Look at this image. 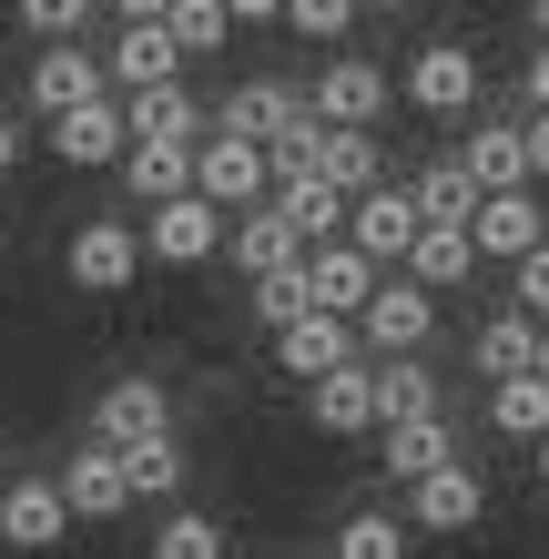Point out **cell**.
Segmentation results:
<instances>
[{
  "label": "cell",
  "mask_w": 549,
  "mask_h": 559,
  "mask_svg": "<svg viewBox=\"0 0 549 559\" xmlns=\"http://www.w3.org/2000/svg\"><path fill=\"white\" fill-rule=\"evenodd\" d=\"M193 193H204L214 214H254V204H275V163L265 143H244V133H204V153H193Z\"/></svg>",
  "instance_id": "obj_1"
},
{
  "label": "cell",
  "mask_w": 549,
  "mask_h": 559,
  "mask_svg": "<svg viewBox=\"0 0 549 559\" xmlns=\"http://www.w3.org/2000/svg\"><path fill=\"white\" fill-rule=\"evenodd\" d=\"M306 103H315V122H326V133H377L386 103H397V82H386L367 51H326V72H315Z\"/></svg>",
  "instance_id": "obj_2"
},
{
  "label": "cell",
  "mask_w": 549,
  "mask_h": 559,
  "mask_svg": "<svg viewBox=\"0 0 549 559\" xmlns=\"http://www.w3.org/2000/svg\"><path fill=\"white\" fill-rule=\"evenodd\" d=\"M397 92H407L428 122H468V112H478V92H489V72H478V51H468V41H428V51L397 72Z\"/></svg>",
  "instance_id": "obj_3"
},
{
  "label": "cell",
  "mask_w": 549,
  "mask_h": 559,
  "mask_svg": "<svg viewBox=\"0 0 549 559\" xmlns=\"http://www.w3.org/2000/svg\"><path fill=\"white\" fill-rule=\"evenodd\" d=\"M61 275H72L82 295H122V285L143 275V224H122V214L72 224V245H61Z\"/></svg>",
  "instance_id": "obj_4"
},
{
  "label": "cell",
  "mask_w": 549,
  "mask_h": 559,
  "mask_svg": "<svg viewBox=\"0 0 549 559\" xmlns=\"http://www.w3.org/2000/svg\"><path fill=\"white\" fill-rule=\"evenodd\" d=\"M153 438H174V397L153 377H112L103 397H92V448H112V457H133Z\"/></svg>",
  "instance_id": "obj_5"
},
{
  "label": "cell",
  "mask_w": 549,
  "mask_h": 559,
  "mask_svg": "<svg viewBox=\"0 0 549 559\" xmlns=\"http://www.w3.org/2000/svg\"><path fill=\"white\" fill-rule=\"evenodd\" d=\"M224 235H235V214H214L204 193H183V204H164L143 224V254L153 265H174V275H193V265H214L224 254Z\"/></svg>",
  "instance_id": "obj_6"
},
{
  "label": "cell",
  "mask_w": 549,
  "mask_h": 559,
  "mask_svg": "<svg viewBox=\"0 0 549 559\" xmlns=\"http://www.w3.org/2000/svg\"><path fill=\"white\" fill-rule=\"evenodd\" d=\"M417 235H428V214H417L407 183H377V193H357V214H346V245H357L367 265H407Z\"/></svg>",
  "instance_id": "obj_7"
},
{
  "label": "cell",
  "mask_w": 549,
  "mask_h": 559,
  "mask_svg": "<svg viewBox=\"0 0 549 559\" xmlns=\"http://www.w3.org/2000/svg\"><path fill=\"white\" fill-rule=\"evenodd\" d=\"M103 82L122 92V103H143V92H174V82H183V51H174V31H164V21H133V31H112V41H103Z\"/></svg>",
  "instance_id": "obj_8"
},
{
  "label": "cell",
  "mask_w": 549,
  "mask_h": 559,
  "mask_svg": "<svg viewBox=\"0 0 549 559\" xmlns=\"http://www.w3.org/2000/svg\"><path fill=\"white\" fill-rule=\"evenodd\" d=\"M61 539H72V499H61V478H11V488H0V549L41 559Z\"/></svg>",
  "instance_id": "obj_9"
},
{
  "label": "cell",
  "mask_w": 549,
  "mask_h": 559,
  "mask_svg": "<svg viewBox=\"0 0 549 559\" xmlns=\"http://www.w3.org/2000/svg\"><path fill=\"white\" fill-rule=\"evenodd\" d=\"M41 143H51V163H72V174H103V163L133 153V122H122V103L103 92V103H82V112L41 122Z\"/></svg>",
  "instance_id": "obj_10"
},
{
  "label": "cell",
  "mask_w": 549,
  "mask_h": 559,
  "mask_svg": "<svg viewBox=\"0 0 549 559\" xmlns=\"http://www.w3.org/2000/svg\"><path fill=\"white\" fill-rule=\"evenodd\" d=\"M357 336H367V356H428V336H438V295L428 285H377V306L357 316Z\"/></svg>",
  "instance_id": "obj_11"
},
{
  "label": "cell",
  "mask_w": 549,
  "mask_h": 559,
  "mask_svg": "<svg viewBox=\"0 0 549 559\" xmlns=\"http://www.w3.org/2000/svg\"><path fill=\"white\" fill-rule=\"evenodd\" d=\"M468 245H478V265H529V254L549 245V204L539 193H489L468 224Z\"/></svg>",
  "instance_id": "obj_12"
},
{
  "label": "cell",
  "mask_w": 549,
  "mask_h": 559,
  "mask_svg": "<svg viewBox=\"0 0 549 559\" xmlns=\"http://www.w3.org/2000/svg\"><path fill=\"white\" fill-rule=\"evenodd\" d=\"M377 285H386V275L367 265L357 245H315V254H306V306L336 316V325H357V316L377 306Z\"/></svg>",
  "instance_id": "obj_13"
},
{
  "label": "cell",
  "mask_w": 549,
  "mask_h": 559,
  "mask_svg": "<svg viewBox=\"0 0 549 559\" xmlns=\"http://www.w3.org/2000/svg\"><path fill=\"white\" fill-rule=\"evenodd\" d=\"M103 51H92V41H61V51H41V61H31V112H41V122H61V112H82V103H103Z\"/></svg>",
  "instance_id": "obj_14"
},
{
  "label": "cell",
  "mask_w": 549,
  "mask_h": 559,
  "mask_svg": "<svg viewBox=\"0 0 549 559\" xmlns=\"http://www.w3.org/2000/svg\"><path fill=\"white\" fill-rule=\"evenodd\" d=\"M224 254H235V275H244V285H265V275H296V265H306V235H296L275 204H254V214H235Z\"/></svg>",
  "instance_id": "obj_15"
},
{
  "label": "cell",
  "mask_w": 549,
  "mask_h": 559,
  "mask_svg": "<svg viewBox=\"0 0 549 559\" xmlns=\"http://www.w3.org/2000/svg\"><path fill=\"white\" fill-rule=\"evenodd\" d=\"M367 367H377V438L386 427H428L447 407V386H438L428 356H367Z\"/></svg>",
  "instance_id": "obj_16"
},
{
  "label": "cell",
  "mask_w": 549,
  "mask_h": 559,
  "mask_svg": "<svg viewBox=\"0 0 549 559\" xmlns=\"http://www.w3.org/2000/svg\"><path fill=\"white\" fill-rule=\"evenodd\" d=\"M478 509H489V478H478L468 457H447L438 478L407 488V530H478Z\"/></svg>",
  "instance_id": "obj_17"
},
{
  "label": "cell",
  "mask_w": 549,
  "mask_h": 559,
  "mask_svg": "<svg viewBox=\"0 0 549 559\" xmlns=\"http://www.w3.org/2000/svg\"><path fill=\"white\" fill-rule=\"evenodd\" d=\"M306 417L326 427V438H377V367L357 356V367L315 377V386H306Z\"/></svg>",
  "instance_id": "obj_18"
},
{
  "label": "cell",
  "mask_w": 549,
  "mask_h": 559,
  "mask_svg": "<svg viewBox=\"0 0 549 559\" xmlns=\"http://www.w3.org/2000/svg\"><path fill=\"white\" fill-rule=\"evenodd\" d=\"M296 122H315V103H306L296 82H275V72H265V82H244L235 103H224V133H244V143H285Z\"/></svg>",
  "instance_id": "obj_19"
},
{
  "label": "cell",
  "mask_w": 549,
  "mask_h": 559,
  "mask_svg": "<svg viewBox=\"0 0 549 559\" xmlns=\"http://www.w3.org/2000/svg\"><path fill=\"white\" fill-rule=\"evenodd\" d=\"M458 163L478 174V193H529V122H468Z\"/></svg>",
  "instance_id": "obj_20"
},
{
  "label": "cell",
  "mask_w": 549,
  "mask_h": 559,
  "mask_svg": "<svg viewBox=\"0 0 549 559\" xmlns=\"http://www.w3.org/2000/svg\"><path fill=\"white\" fill-rule=\"evenodd\" d=\"M61 499H72V519H122L133 509V478H122V457L112 448H72V468H61Z\"/></svg>",
  "instance_id": "obj_21"
},
{
  "label": "cell",
  "mask_w": 549,
  "mask_h": 559,
  "mask_svg": "<svg viewBox=\"0 0 549 559\" xmlns=\"http://www.w3.org/2000/svg\"><path fill=\"white\" fill-rule=\"evenodd\" d=\"M193 153H204V143H133V153H122V193L153 204V214L183 204V193H193Z\"/></svg>",
  "instance_id": "obj_22"
},
{
  "label": "cell",
  "mask_w": 549,
  "mask_h": 559,
  "mask_svg": "<svg viewBox=\"0 0 549 559\" xmlns=\"http://www.w3.org/2000/svg\"><path fill=\"white\" fill-rule=\"evenodd\" d=\"M275 367L285 377H336V367H357V325H336V316H306V325H285L275 336Z\"/></svg>",
  "instance_id": "obj_23"
},
{
  "label": "cell",
  "mask_w": 549,
  "mask_h": 559,
  "mask_svg": "<svg viewBox=\"0 0 549 559\" xmlns=\"http://www.w3.org/2000/svg\"><path fill=\"white\" fill-rule=\"evenodd\" d=\"M417 214H428V224H458V235H468V224H478V204H489V193H478V174H468V163L458 153H438V163H417Z\"/></svg>",
  "instance_id": "obj_24"
},
{
  "label": "cell",
  "mask_w": 549,
  "mask_h": 559,
  "mask_svg": "<svg viewBox=\"0 0 549 559\" xmlns=\"http://www.w3.org/2000/svg\"><path fill=\"white\" fill-rule=\"evenodd\" d=\"M275 214L296 224V235H306V254H315V245H346V214H357V204H346L326 174H306V183H275Z\"/></svg>",
  "instance_id": "obj_25"
},
{
  "label": "cell",
  "mask_w": 549,
  "mask_h": 559,
  "mask_svg": "<svg viewBox=\"0 0 549 559\" xmlns=\"http://www.w3.org/2000/svg\"><path fill=\"white\" fill-rule=\"evenodd\" d=\"M447 457H458V438H447V417H428V427H386V438H377V468L397 478V488H417V478H438Z\"/></svg>",
  "instance_id": "obj_26"
},
{
  "label": "cell",
  "mask_w": 549,
  "mask_h": 559,
  "mask_svg": "<svg viewBox=\"0 0 549 559\" xmlns=\"http://www.w3.org/2000/svg\"><path fill=\"white\" fill-rule=\"evenodd\" d=\"M478 367H489V386H499V377H539V316L499 306L489 325H478Z\"/></svg>",
  "instance_id": "obj_27"
},
{
  "label": "cell",
  "mask_w": 549,
  "mask_h": 559,
  "mask_svg": "<svg viewBox=\"0 0 549 559\" xmlns=\"http://www.w3.org/2000/svg\"><path fill=\"white\" fill-rule=\"evenodd\" d=\"M122 122H133V143H204L214 122L193 112V92L174 82V92H143V103H122Z\"/></svg>",
  "instance_id": "obj_28"
},
{
  "label": "cell",
  "mask_w": 549,
  "mask_h": 559,
  "mask_svg": "<svg viewBox=\"0 0 549 559\" xmlns=\"http://www.w3.org/2000/svg\"><path fill=\"white\" fill-rule=\"evenodd\" d=\"M489 427H499V438H520V448H539L549 438V377H499L489 386Z\"/></svg>",
  "instance_id": "obj_29"
},
{
  "label": "cell",
  "mask_w": 549,
  "mask_h": 559,
  "mask_svg": "<svg viewBox=\"0 0 549 559\" xmlns=\"http://www.w3.org/2000/svg\"><path fill=\"white\" fill-rule=\"evenodd\" d=\"M468 275H478V245L458 235V224H428V235H417V254H407V285L438 295V285H468Z\"/></svg>",
  "instance_id": "obj_30"
},
{
  "label": "cell",
  "mask_w": 549,
  "mask_h": 559,
  "mask_svg": "<svg viewBox=\"0 0 549 559\" xmlns=\"http://www.w3.org/2000/svg\"><path fill=\"white\" fill-rule=\"evenodd\" d=\"M315 174H326V183L346 193V204H357V193H377V183H386V153H377V133H326Z\"/></svg>",
  "instance_id": "obj_31"
},
{
  "label": "cell",
  "mask_w": 549,
  "mask_h": 559,
  "mask_svg": "<svg viewBox=\"0 0 549 559\" xmlns=\"http://www.w3.org/2000/svg\"><path fill=\"white\" fill-rule=\"evenodd\" d=\"M153 559H235V539H224V519H204V509H164Z\"/></svg>",
  "instance_id": "obj_32"
},
{
  "label": "cell",
  "mask_w": 549,
  "mask_h": 559,
  "mask_svg": "<svg viewBox=\"0 0 549 559\" xmlns=\"http://www.w3.org/2000/svg\"><path fill=\"white\" fill-rule=\"evenodd\" d=\"M122 478H133V499H183L193 457H183V438H153V448H133V457H122Z\"/></svg>",
  "instance_id": "obj_33"
},
{
  "label": "cell",
  "mask_w": 549,
  "mask_h": 559,
  "mask_svg": "<svg viewBox=\"0 0 549 559\" xmlns=\"http://www.w3.org/2000/svg\"><path fill=\"white\" fill-rule=\"evenodd\" d=\"M336 559H407V519H386V509L336 519Z\"/></svg>",
  "instance_id": "obj_34"
},
{
  "label": "cell",
  "mask_w": 549,
  "mask_h": 559,
  "mask_svg": "<svg viewBox=\"0 0 549 559\" xmlns=\"http://www.w3.org/2000/svg\"><path fill=\"white\" fill-rule=\"evenodd\" d=\"M174 51L193 61V51H224V41H235V11H224V0H174Z\"/></svg>",
  "instance_id": "obj_35"
},
{
  "label": "cell",
  "mask_w": 549,
  "mask_h": 559,
  "mask_svg": "<svg viewBox=\"0 0 549 559\" xmlns=\"http://www.w3.org/2000/svg\"><path fill=\"white\" fill-rule=\"evenodd\" d=\"M21 31L41 51H61V41H82V31H92V0H21Z\"/></svg>",
  "instance_id": "obj_36"
},
{
  "label": "cell",
  "mask_w": 549,
  "mask_h": 559,
  "mask_svg": "<svg viewBox=\"0 0 549 559\" xmlns=\"http://www.w3.org/2000/svg\"><path fill=\"white\" fill-rule=\"evenodd\" d=\"M306 316H315V306H306V265L254 285V325H265V336H285V325H306Z\"/></svg>",
  "instance_id": "obj_37"
},
{
  "label": "cell",
  "mask_w": 549,
  "mask_h": 559,
  "mask_svg": "<svg viewBox=\"0 0 549 559\" xmlns=\"http://www.w3.org/2000/svg\"><path fill=\"white\" fill-rule=\"evenodd\" d=\"M357 11H367V0H285V31H306V41H346V31H357Z\"/></svg>",
  "instance_id": "obj_38"
},
{
  "label": "cell",
  "mask_w": 549,
  "mask_h": 559,
  "mask_svg": "<svg viewBox=\"0 0 549 559\" xmlns=\"http://www.w3.org/2000/svg\"><path fill=\"white\" fill-rule=\"evenodd\" d=\"M509 295H520V316H539V325H549V245L529 254V265H509Z\"/></svg>",
  "instance_id": "obj_39"
},
{
  "label": "cell",
  "mask_w": 549,
  "mask_h": 559,
  "mask_svg": "<svg viewBox=\"0 0 549 559\" xmlns=\"http://www.w3.org/2000/svg\"><path fill=\"white\" fill-rule=\"evenodd\" d=\"M21 153H31V122H11V112H0V174H21Z\"/></svg>",
  "instance_id": "obj_40"
},
{
  "label": "cell",
  "mask_w": 549,
  "mask_h": 559,
  "mask_svg": "<svg viewBox=\"0 0 549 559\" xmlns=\"http://www.w3.org/2000/svg\"><path fill=\"white\" fill-rule=\"evenodd\" d=\"M529 183H549V112H529Z\"/></svg>",
  "instance_id": "obj_41"
},
{
  "label": "cell",
  "mask_w": 549,
  "mask_h": 559,
  "mask_svg": "<svg viewBox=\"0 0 549 559\" xmlns=\"http://www.w3.org/2000/svg\"><path fill=\"white\" fill-rule=\"evenodd\" d=\"M529 112H549V41L529 51Z\"/></svg>",
  "instance_id": "obj_42"
},
{
  "label": "cell",
  "mask_w": 549,
  "mask_h": 559,
  "mask_svg": "<svg viewBox=\"0 0 549 559\" xmlns=\"http://www.w3.org/2000/svg\"><path fill=\"white\" fill-rule=\"evenodd\" d=\"M112 11H122V31H133V21H174V0H112Z\"/></svg>",
  "instance_id": "obj_43"
},
{
  "label": "cell",
  "mask_w": 549,
  "mask_h": 559,
  "mask_svg": "<svg viewBox=\"0 0 549 559\" xmlns=\"http://www.w3.org/2000/svg\"><path fill=\"white\" fill-rule=\"evenodd\" d=\"M235 21H285V0H224Z\"/></svg>",
  "instance_id": "obj_44"
},
{
  "label": "cell",
  "mask_w": 549,
  "mask_h": 559,
  "mask_svg": "<svg viewBox=\"0 0 549 559\" xmlns=\"http://www.w3.org/2000/svg\"><path fill=\"white\" fill-rule=\"evenodd\" d=\"M529 31H539V41H549V0H529Z\"/></svg>",
  "instance_id": "obj_45"
},
{
  "label": "cell",
  "mask_w": 549,
  "mask_h": 559,
  "mask_svg": "<svg viewBox=\"0 0 549 559\" xmlns=\"http://www.w3.org/2000/svg\"><path fill=\"white\" fill-rule=\"evenodd\" d=\"M529 468H539V488H549V438H539V448H529Z\"/></svg>",
  "instance_id": "obj_46"
},
{
  "label": "cell",
  "mask_w": 549,
  "mask_h": 559,
  "mask_svg": "<svg viewBox=\"0 0 549 559\" xmlns=\"http://www.w3.org/2000/svg\"><path fill=\"white\" fill-rule=\"evenodd\" d=\"M367 11H417V0H367Z\"/></svg>",
  "instance_id": "obj_47"
},
{
  "label": "cell",
  "mask_w": 549,
  "mask_h": 559,
  "mask_svg": "<svg viewBox=\"0 0 549 559\" xmlns=\"http://www.w3.org/2000/svg\"><path fill=\"white\" fill-rule=\"evenodd\" d=\"M0 488H11V438H0Z\"/></svg>",
  "instance_id": "obj_48"
},
{
  "label": "cell",
  "mask_w": 549,
  "mask_h": 559,
  "mask_svg": "<svg viewBox=\"0 0 549 559\" xmlns=\"http://www.w3.org/2000/svg\"><path fill=\"white\" fill-rule=\"evenodd\" d=\"M539 377H549V325H539Z\"/></svg>",
  "instance_id": "obj_49"
}]
</instances>
